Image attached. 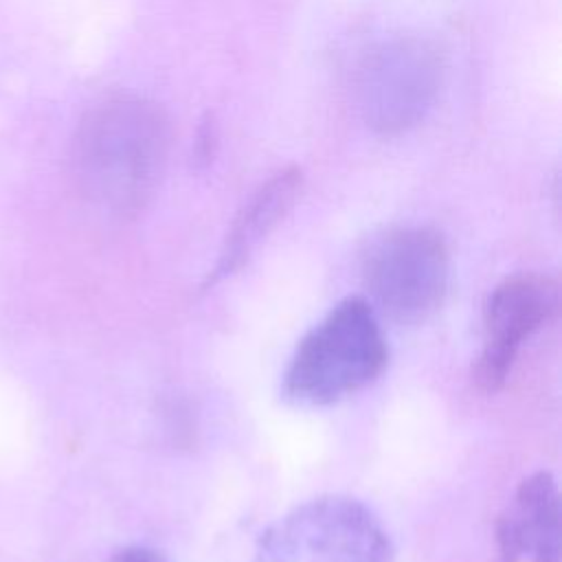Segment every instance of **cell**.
<instances>
[{"mask_svg": "<svg viewBox=\"0 0 562 562\" xmlns=\"http://www.w3.org/2000/svg\"><path fill=\"white\" fill-rule=\"evenodd\" d=\"M165 110L138 94L92 105L72 138V173L81 193L112 215H134L154 195L169 154Z\"/></svg>", "mask_w": 562, "mask_h": 562, "instance_id": "6da1fadb", "label": "cell"}, {"mask_svg": "<svg viewBox=\"0 0 562 562\" xmlns=\"http://www.w3.org/2000/svg\"><path fill=\"white\" fill-rule=\"evenodd\" d=\"M386 362L378 312L367 299L347 296L299 340L283 373V395L296 406H329L375 382Z\"/></svg>", "mask_w": 562, "mask_h": 562, "instance_id": "7a4b0ae2", "label": "cell"}, {"mask_svg": "<svg viewBox=\"0 0 562 562\" xmlns=\"http://www.w3.org/2000/svg\"><path fill=\"white\" fill-rule=\"evenodd\" d=\"M252 562H395L378 516L351 496L312 498L261 531Z\"/></svg>", "mask_w": 562, "mask_h": 562, "instance_id": "3957f363", "label": "cell"}, {"mask_svg": "<svg viewBox=\"0 0 562 562\" xmlns=\"http://www.w3.org/2000/svg\"><path fill=\"white\" fill-rule=\"evenodd\" d=\"M448 277V246L437 231L426 226L382 233L362 259L371 307L400 325L428 321L446 299Z\"/></svg>", "mask_w": 562, "mask_h": 562, "instance_id": "277c9868", "label": "cell"}, {"mask_svg": "<svg viewBox=\"0 0 562 562\" xmlns=\"http://www.w3.org/2000/svg\"><path fill=\"white\" fill-rule=\"evenodd\" d=\"M443 81V55L419 35H395L373 46L356 77L362 121L382 136L415 127L430 112Z\"/></svg>", "mask_w": 562, "mask_h": 562, "instance_id": "5b68a950", "label": "cell"}, {"mask_svg": "<svg viewBox=\"0 0 562 562\" xmlns=\"http://www.w3.org/2000/svg\"><path fill=\"white\" fill-rule=\"evenodd\" d=\"M558 310V285L542 274H514L487 296L483 312V347L474 364L476 384L498 391L525 340H529Z\"/></svg>", "mask_w": 562, "mask_h": 562, "instance_id": "8992f818", "label": "cell"}, {"mask_svg": "<svg viewBox=\"0 0 562 562\" xmlns=\"http://www.w3.org/2000/svg\"><path fill=\"white\" fill-rule=\"evenodd\" d=\"M560 494L551 472L527 476L514 507L496 520V549L501 562H560Z\"/></svg>", "mask_w": 562, "mask_h": 562, "instance_id": "52a82bcc", "label": "cell"}, {"mask_svg": "<svg viewBox=\"0 0 562 562\" xmlns=\"http://www.w3.org/2000/svg\"><path fill=\"white\" fill-rule=\"evenodd\" d=\"M301 189L303 171L296 165L279 169L257 187V191L235 215L206 285H215L217 281L235 274L244 263H248L261 241L283 222V217L296 204Z\"/></svg>", "mask_w": 562, "mask_h": 562, "instance_id": "ba28073f", "label": "cell"}, {"mask_svg": "<svg viewBox=\"0 0 562 562\" xmlns=\"http://www.w3.org/2000/svg\"><path fill=\"white\" fill-rule=\"evenodd\" d=\"M110 562H169L162 553L149 549V547H140V544H132V547H123L119 549Z\"/></svg>", "mask_w": 562, "mask_h": 562, "instance_id": "9c48e42d", "label": "cell"}, {"mask_svg": "<svg viewBox=\"0 0 562 562\" xmlns=\"http://www.w3.org/2000/svg\"><path fill=\"white\" fill-rule=\"evenodd\" d=\"M215 123L206 121L198 134V143H195V158L209 162L213 156V145H215Z\"/></svg>", "mask_w": 562, "mask_h": 562, "instance_id": "30bf717a", "label": "cell"}]
</instances>
